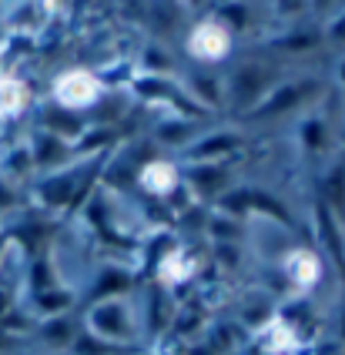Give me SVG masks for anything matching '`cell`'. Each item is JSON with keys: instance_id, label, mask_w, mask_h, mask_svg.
I'll return each mask as SVG.
<instances>
[{"instance_id": "5b68a950", "label": "cell", "mask_w": 345, "mask_h": 355, "mask_svg": "<svg viewBox=\"0 0 345 355\" xmlns=\"http://www.w3.org/2000/svg\"><path fill=\"white\" fill-rule=\"evenodd\" d=\"M67 188H71V181L64 178V181H54V184H47V188H44V195L51 198V201H64V198H67Z\"/></svg>"}, {"instance_id": "4fadbf2b", "label": "cell", "mask_w": 345, "mask_h": 355, "mask_svg": "<svg viewBox=\"0 0 345 355\" xmlns=\"http://www.w3.org/2000/svg\"><path fill=\"white\" fill-rule=\"evenodd\" d=\"M322 138V131H319V128H308V141H312V144H315V141Z\"/></svg>"}, {"instance_id": "5bb4252c", "label": "cell", "mask_w": 345, "mask_h": 355, "mask_svg": "<svg viewBox=\"0 0 345 355\" xmlns=\"http://www.w3.org/2000/svg\"><path fill=\"white\" fill-rule=\"evenodd\" d=\"M342 74H345V71H342Z\"/></svg>"}, {"instance_id": "8fae6325", "label": "cell", "mask_w": 345, "mask_h": 355, "mask_svg": "<svg viewBox=\"0 0 345 355\" xmlns=\"http://www.w3.org/2000/svg\"><path fill=\"white\" fill-rule=\"evenodd\" d=\"M308 44H315V34H299L295 40H288V47H308Z\"/></svg>"}, {"instance_id": "8992f818", "label": "cell", "mask_w": 345, "mask_h": 355, "mask_svg": "<svg viewBox=\"0 0 345 355\" xmlns=\"http://www.w3.org/2000/svg\"><path fill=\"white\" fill-rule=\"evenodd\" d=\"M51 124H54V128H61V131H78V121H67V114H61V111H54V114H51Z\"/></svg>"}, {"instance_id": "7c38bea8", "label": "cell", "mask_w": 345, "mask_h": 355, "mask_svg": "<svg viewBox=\"0 0 345 355\" xmlns=\"http://www.w3.org/2000/svg\"><path fill=\"white\" fill-rule=\"evenodd\" d=\"M224 144H235L231 138H215V141H208L204 144V151H218V148H224Z\"/></svg>"}, {"instance_id": "52a82bcc", "label": "cell", "mask_w": 345, "mask_h": 355, "mask_svg": "<svg viewBox=\"0 0 345 355\" xmlns=\"http://www.w3.org/2000/svg\"><path fill=\"white\" fill-rule=\"evenodd\" d=\"M98 322H101V325H107L111 332H124L121 322H118V312H114V309H111V312H101V315H98Z\"/></svg>"}, {"instance_id": "9c48e42d", "label": "cell", "mask_w": 345, "mask_h": 355, "mask_svg": "<svg viewBox=\"0 0 345 355\" xmlns=\"http://www.w3.org/2000/svg\"><path fill=\"white\" fill-rule=\"evenodd\" d=\"M198 181H202V184H218V181H222V175H218V168H208L204 175H198Z\"/></svg>"}, {"instance_id": "ba28073f", "label": "cell", "mask_w": 345, "mask_h": 355, "mask_svg": "<svg viewBox=\"0 0 345 355\" xmlns=\"http://www.w3.org/2000/svg\"><path fill=\"white\" fill-rule=\"evenodd\" d=\"M41 305H44V309H61V305H67V298H64V295H44Z\"/></svg>"}, {"instance_id": "277c9868", "label": "cell", "mask_w": 345, "mask_h": 355, "mask_svg": "<svg viewBox=\"0 0 345 355\" xmlns=\"http://www.w3.org/2000/svg\"><path fill=\"white\" fill-rule=\"evenodd\" d=\"M258 84H262V74H255V71L242 74V80H238V91H242V98L255 94V91H258Z\"/></svg>"}, {"instance_id": "6da1fadb", "label": "cell", "mask_w": 345, "mask_h": 355, "mask_svg": "<svg viewBox=\"0 0 345 355\" xmlns=\"http://www.w3.org/2000/svg\"><path fill=\"white\" fill-rule=\"evenodd\" d=\"M302 94H305V87H288V91H282L278 98H275L272 104H268V107H265L262 114H278V111H285V107H292V104L302 98Z\"/></svg>"}, {"instance_id": "3957f363", "label": "cell", "mask_w": 345, "mask_h": 355, "mask_svg": "<svg viewBox=\"0 0 345 355\" xmlns=\"http://www.w3.org/2000/svg\"><path fill=\"white\" fill-rule=\"evenodd\" d=\"M248 198H251V205H262L265 211H272V215H278V218H285V221H288V211H285L282 205H275L268 195H248Z\"/></svg>"}, {"instance_id": "7a4b0ae2", "label": "cell", "mask_w": 345, "mask_h": 355, "mask_svg": "<svg viewBox=\"0 0 345 355\" xmlns=\"http://www.w3.org/2000/svg\"><path fill=\"white\" fill-rule=\"evenodd\" d=\"M127 285V278L118 275V272H111V275H104V282L98 285V292L94 295H107V292H114V288H124Z\"/></svg>"}, {"instance_id": "30bf717a", "label": "cell", "mask_w": 345, "mask_h": 355, "mask_svg": "<svg viewBox=\"0 0 345 355\" xmlns=\"http://www.w3.org/2000/svg\"><path fill=\"white\" fill-rule=\"evenodd\" d=\"M67 332H71V325H64V322H57V325H51V329H47V336L51 338H64Z\"/></svg>"}]
</instances>
